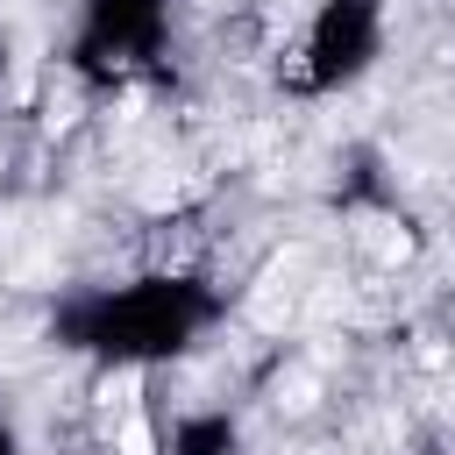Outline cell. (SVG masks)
<instances>
[{
  "instance_id": "cell-1",
  "label": "cell",
  "mask_w": 455,
  "mask_h": 455,
  "mask_svg": "<svg viewBox=\"0 0 455 455\" xmlns=\"http://www.w3.org/2000/svg\"><path fill=\"white\" fill-rule=\"evenodd\" d=\"M306 249H291V256H277L270 270H263V291L249 299V313H256V327H284L291 313H299V299H306Z\"/></svg>"
},
{
  "instance_id": "cell-2",
  "label": "cell",
  "mask_w": 455,
  "mask_h": 455,
  "mask_svg": "<svg viewBox=\"0 0 455 455\" xmlns=\"http://www.w3.org/2000/svg\"><path fill=\"white\" fill-rule=\"evenodd\" d=\"M277 405H284V412H313V405H320V377H313V370H284V377H277Z\"/></svg>"
},
{
  "instance_id": "cell-3",
  "label": "cell",
  "mask_w": 455,
  "mask_h": 455,
  "mask_svg": "<svg viewBox=\"0 0 455 455\" xmlns=\"http://www.w3.org/2000/svg\"><path fill=\"white\" fill-rule=\"evenodd\" d=\"M114 448H121V455H156L149 419H135V412H128V419H121V434H114Z\"/></svg>"
},
{
  "instance_id": "cell-4",
  "label": "cell",
  "mask_w": 455,
  "mask_h": 455,
  "mask_svg": "<svg viewBox=\"0 0 455 455\" xmlns=\"http://www.w3.org/2000/svg\"><path fill=\"white\" fill-rule=\"evenodd\" d=\"M377 256H384V263H405V256H412V235H405V228H398V235H377Z\"/></svg>"
}]
</instances>
